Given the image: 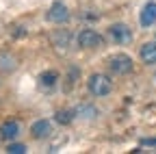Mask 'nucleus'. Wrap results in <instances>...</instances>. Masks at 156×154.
Instances as JSON below:
<instances>
[{"mask_svg": "<svg viewBox=\"0 0 156 154\" xmlns=\"http://www.w3.org/2000/svg\"><path fill=\"white\" fill-rule=\"evenodd\" d=\"M30 132H33L35 139H44V137H48V134L52 132V124H50L48 120H37V122L30 126Z\"/></svg>", "mask_w": 156, "mask_h": 154, "instance_id": "obj_8", "label": "nucleus"}, {"mask_svg": "<svg viewBox=\"0 0 156 154\" xmlns=\"http://www.w3.org/2000/svg\"><path fill=\"white\" fill-rule=\"evenodd\" d=\"M54 120H56L58 124H69V122L74 120V113H72V111H58Z\"/></svg>", "mask_w": 156, "mask_h": 154, "instance_id": "obj_13", "label": "nucleus"}, {"mask_svg": "<svg viewBox=\"0 0 156 154\" xmlns=\"http://www.w3.org/2000/svg\"><path fill=\"white\" fill-rule=\"evenodd\" d=\"M15 67V61L11 59V56H0V70H13Z\"/></svg>", "mask_w": 156, "mask_h": 154, "instance_id": "obj_15", "label": "nucleus"}, {"mask_svg": "<svg viewBox=\"0 0 156 154\" xmlns=\"http://www.w3.org/2000/svg\"><path fill=\"white\" fill-rule=\"evenodd\" d=\"M7 152H9V154H24V152H26V145H24V143H9Z\"/></svg>", "mask_w": 156, "mask_h": 154, "instance_id": "obj_14", "label": "nucleus"}, {"mask_svg": "<svg viewBox=\"0 0 156 154\" xmlns=\"http://www.w3.org/2000/svg\"><path fill=\"white\" fill-rule=\"evenodd\" d=\"M46 20L52 22V24H63L69 20V11L65 7V2H61V0H56V2L50 5L48 13H46Z\"/></svg>", "mask_w": 156, "mask_h": 154, "instance_id": "obj_4", "label": "nucleus"}, {"mask_svg": "<svg viewBox=\"0 0 156 154\" xmlns=\"http://www.w3.org/2000/svg\"><path fill=\"white\" fill-rule=\"evenodd\" d=\"M113 89V83L108 76L104 74H93L91 78H89V91L93 95H98V98H104V95H108Z\"/></svg>", "mask_w": 156, "mask_h": 154, "instance_id": "obj_1", "label": "nucleus"}, {"mask_svg": "<svg viewBox=\"0 0 156 154\" xmlns=\"http://www.w3.org/2000/svg\"><path fill=\"white\" fill-rule=\"evenodd\" d=\"M69 39H72V35H69L67 30H58V33L52 35V41H54V46H58V48H67Z\"/></svg>", "mask_w": 156, "mask_h": 154, "instance_id": "obj_11", "label": "nucleus"}, {"mask_svg": "<svg viewBox=\"0 0 156 154\" xmlns=\"http://www.w3.org/2000/svg\"><path fill=\"white\" fill-rule=\"evenodd\" d=\"M139 22H141V26H152V24H156V2H145V7L141 9V13H139Z\"/></svg>", "mask_w": 156, "mask_h": 154, "instance_id": "obj_6", "label": "nucleus"}, {"mask_svg": "<svg viewBox=\"0 0 156 154\" xmlns=\"http://www.w3.org/2000/svg\"><path fill=\"white\" fill-rule=\"evenodd\" d=\"M76 41H78V46H80V48H100V46H104L102 35L95 33V30H91V28L80 30V33H78V37H76Z\"/></svg>", "mask_w": 156, "mask_h": 154, "instance_id": "obj_3", "label": "nucleus"}, {"mask_svg": "<svg viewBox=\"0 0 156 154\" xmlns=\"http://www.w3.org/2000/svg\"><path fill=\"white\" fill-rule=\"evenodd\" d=\"M76 113L80 115V117H87V120H91V117H95V115H98V109H95V106H89V104H85V106H80V109H76Z\"/></svg>", "mask_w": 156, "mask_h": 154, "instance_id": "obj_12", "label": "nucleus"}, {"mask_svg": "<svg viewBox=\"0 0 156 154\" xmlns=\"http://www.w3.org/2000/svg\"><path fill=\"white\" fill-rule=\"evenodd\" d=\"M56 81H58V74L56 72H44L41 76H39V83H41V87H46V89H52L54 85H56Z\"/></svg>", "mask_w": 156, "mask_h": 154, "instance_id": "obj_10", "label": "nucleus"}, {"mask_svg": "<svg viewBox=\"0 0 156 154\" xmlns=\"http://www.w3.org/2000/svg\"><path fill=\"white\" fill-rule=\"evenodd\" d=\"M108 30H111V37H113L117 44H128L132 39V30L126 24H113Z\"/></svg>", "mask_w": 156, "mask_h": 154, "instance_id": "obj_5", "label": "nucleus"}, {"mask_svg": "<svg viewBox=\"0 0 156 154\" xmlns=\"http://www.w3.org/2000/svg\"><path fill=\"white\" fill-rule=\"evenodd\" d=\"M143 143H145V145H156V139H145Z\"/></svg>", "mask_w": 156, "mask_h": 154, "instance_id": "obj_16", "label": "nucleus"}, {"mask_svg": "<svg viewBox=\"0 0 156 154\" xmlns=\"http://www.w3.org/2000/svg\"><path fill=\"white\" fill-rule=\"evenodd\" d=\"M108 67H111V72H113V74H117V76H124V74H130V72H132L134 63H132V59H130L128 54L119 52V54L111 56Z\"/></svg>", "mask_w": 156, "mask_h": 154, "instance_id": "obj_2", "label": "nucleus"}, {"mask_svg": "<svg viewBox=\"0 0 156 154\" xmlns=\"http://www.w3.org/2000/svg\"><path fill=\"white\" fill-rule=\"evenodd\" d=\"M139 54H141V61H143L145 65H154V63H156V41L143 44Z\"/></svg>", "mask_w": 156, "mask_h": 154, "instance_id": "obj_9", "label": "nucleus"}, {"mask_svg": "<svg viewBox=\"0 0 156 154\" xmlns=\"http://www.w3.org/2000/svg\"><path fill=\"white\" fill-rule=\"evenodd\" d=\"M17 134H20V122H15V120H7L0 126V137L5 141H13Z\"/></svg>", "mask_w": 156, "mask_h": 154, "instance_id": "obj_7", "label": "nucleus"}]
</instances>
